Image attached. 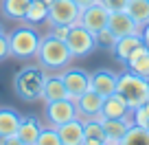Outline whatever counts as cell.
Here are the masks:
<instances>
[{
	"label": "cell",
	"instance_id": "obj_37",
	"mask_svg": "<svg viewBox=\"0 0 149 145\" xmlns=\"http://www.w3.org/2000/svg\"><path fill=\"white\" fill-rule=\"evenodd\" d=\"M5 139H7V136H2V134H0V145H5Z\"/></svg>",
	"mask_w": 149,
	"mask_h": 145
},
{
	"label": "cell",
	"instance_id": "obj_19",
	"mask_svg": "<svg viewBox=\"0 0 149 145\" xmlns=\"http://www.w3.org/2000/svg\"><path fill=\"white\" fill-rule=\"evenodd\" d=\"M42 99L46 103L59 101V99H70L68 90H66V86H64L59 75H51V77L46 75V81H44V88H42Z\"/></svg>",
	"mask_w": 149,
	"mask_h": 145
},
{
	"label": "cell",
	"instance_id": "obj_35",
	"mask_svg": "<svg viewBox=\"0 0 149 145\" xmlns=\"http://www.w3.org/2000/svg\"><path fill=\"white\" fill-rule=\"evenodd\" d=\"M140 33H143V44L147 46V51H149V33L147 31H140Z\"/></svg>",
	"mask_w": 149,
	"mask_h": 145
},
{
	"label": "cell",
	"instance_id": "obj_9",
	"mask_svg": "<svg viewBox=\"0 0 149 145\" xmlns=\"http://www.w3.org/2000/svg\"><path fill=\"white\" fill-rule=\"evenodd\" d=\"M107 20H110V11H107L101 2L90 5L88 9H84L81 15H79V24L84 29H88L90 33H94V35H97L99 31H103V29H107Z\"/></svg>",
	"mask_w": 149,
	"mask_h": 145
},
{
	"label": "cell",
	"instance_id": "obj_30",
	"mask_svg": "<svg viewBox=\"0 0 149 145\" xmlns=\"http://www.w3.org/2000/svg\"><path fill=\"white\" fill-rule=\"evenodd\" d=\"M107 11H125L130 0H99Z\"/></svg>",
	"mask_w": 149,
	"mask_h": 145
},
{
	"label": "cell",
	"instance_id": "obj_3",
	"mask_svg": "<svg viewBox=\"0 0 149 145\" xmlns=\"http://www.w3.org/2000/svg\"><path fill=\"white\" fill-rule=\"evenodd\" d=\"M116 92L125 99V103L134 110L138 106H145L149 101V79L138 77L130 70L118 75V84H116Z\"/></svg>",
	"mask_w": 149,
	"mask_h": 145
},
{
	"label": "cell",
	"instance_id": "obj_8",
	"mask_svg": "<svg viewBox=\"0 0 149 145\" xmlns=\"http://www.w3.org/2000/svg\"><path fill=\"white\" fill-rule=\"evenodd\" d=\"M61 81H64L66 90H68L70 99H79L86 90L90 88V73H86L84 68H74V66H66L61 73Z\"/></svg>",
	"mask_w": 149,
	"mask_h": 145
},
{
	"label": "cell",
	"instance_id": "obj_31",
	"mask_svg": "<svg viewBox=\"0 0 149 145\" xmlns=\"http://www.w3.org/2000/svg\"><path fill=\"white\" fill-rule=\"evenodd\" d=\"M7 57H11V51H9V38H7V33H0V62H5Z\"/></svg>",
	"mask_w": 149,
	"mask_h": 145
},
{
	"label": "cell",
	"instance_id": "obj_27",
	"mask_svg": "<svg viewBox=\"0 0 149 145\" xmlns=\"http://www.w3.org/2000/svg\"><path fill=\"white\" fill-rule=\"evenodd\" d=\"M94 38H97V46L107 48V51H112V48H114V44H116V40H118L116 35L110 31V29H103V31H99Z\"/></svg>",
	"mask_w": 149,
	"mask_h": 145
},
{
	"label": "cell",
	"instance_id": "obj_14",
	"mask_svg": "<svg viewBox=\"0 0 149 145\" xmlns=\"http://www.w3.org/2000/svg\"><path fill=\"white\" fill-rule=\"evenodd\" d=\"M101 117L103 119H125V117H132V108L125 103V99L118 92H114L103 99Z\"/></svg>",
	"mask_w": 149,
	"mask_h": 145
},
{
	"label": "cell",
	"instance_id": "obj_12",
	"mask_svg": "<svg viewBox=\"0 0 149 145\" xmlns=\"http://www.w3.org/2000/svg\"><path fill=\"white\" fill-rule=\"evenodd\" d=\"M107 29H110L116 38L123 35H132V33H140V27L134 22L127 11H110V20H107Z\"/></svg>",
	"mask_w": 149,
	"mask_h": 145
},
{
	"label": "cell",
	"instance_id": "obj_20",
	"mask_svg": "<svg viewBox=\"0 0 149 145\" xmlns=\"http://www.w3.org/2000/svg\"><path fill=\"white\" fill-rule=\"evenodd\" d=\"M20 121H22V117L13 108H0V134L2 136H13L18 132Z\"/></svg>",
	"mask_w": 149,
	"mask_h": 145
},
{
	"label": "cell",
	"instance_id": "obj_4",
	"mask_svg": "<svg viewBox=\"0 0 149 145\" xmlns=\"http://www.w3.org/2000/svg\"><path fill=\"white\" fill-rule=\"evenodd\" d=\"M9 38V51L11 57H18V60H31L37 55V48H40V35H37L35 29L31 27H18L11 33H7Z\"/></svg>",
	"mask_w": 149,
	"mask_h": 145
},
{
	"label": "cell",
	"instance_id": "obj_26",
	"mask_svg": "<svg viewBox=\"0 0 149 145\" xmlns=\"http://www.w3.org/2000/svg\"><path fill=\"white\" fill-rule=\"evenodd\" d=\"M132 121H134V125H140V127H147L149 130V103L132 110Z\"/></svg>",
	"mask_w": 149,
	"mask_h": 145
},
{
	"label": "cell",
	"instance_id": "obj_15",
	"mask_svg": "<svg viewBox=\"0 0 149 145\" xmlns=\"http://www.w3.org/2000/svg\"><path fill=\"white\" fill-rule=\"evenodd\" d=\"M55 130L61 139V145H81L84 143V121L81 119H72L68 123H61Z\"/></svg>",
	"mask_w": 149,
	"mask_h": 145
},
{
	"label": "cell",
	"instance_id": "obj_6",
	"mask_svg": "<svg viewBox=\"0 0 149 145\" xmlns=\"http://www.w3.org/2000/svg\"><path fill=\"white\" fill-rule=\"evenodd\" d=\"M81 9L74 5V0H55L48 5V24H79Z\"/></svg>",
	"mask_w": 149,
	"mask_h": 145
},
{
	"label": "cell",
	"instance_id": "obj_5",
	"mask_svg": "<svg viewBox=\"0 0 149 145\" xmlns=\"http://www.w3.org/2000/svg\"><path fill=\"white\" fill-rule=\"evenodd\" d=\"M66 46L70 48L72 57H86L97 48V38H94V33H90L81 24H74V27H70V33L66 38Z\"/></svg>",
	"mask_w": 149,
	"mask_h": 145
},
{
	"label": "cell",
	"instance_id": "obj_21",
	"mask_svg": "<svg viewBox=\"0 0 149 145\" xmlns=\"http://www.w3.org/2000/svg\"><path fill=\"white\" fill-rule=\"evenodd\" d=\"M125 11L134 18V22L138 24L140 29H143L145 24H149V0H130Z\"/></svg>",
	"mask_w": 149,
	"mask_h": 145
},
{
	"label": "cell",
	"instance_id": "obj_25",
	"mask_svg": "<svg viewBox=\"0 0 149 145\" xmlns=\"http://www.w3.org/2000/svg\"><path fill=\"white\" fill-rule=\"evenodd\" d=\"M84 139H90V141H105V132H103V125H101V119H86L84 121Z\"/></svg>",
	"mask_w": 149,
	"mask_h": 145
},
{
	"label": "cell",
	"instance_id": "obj_24",
	"mask_svg": "<svg viewBox=\"0 0 149 145\" xmlns=\"http://www.w3.org/2000/svg\"><path fill=\"white\" fill-rule=\"evenodd\" d=\"M118 145H149V130L140 125H132Z\"/></svg>",
	"mask_w": 149,
	"mask_h": 145
},
{
	"label": "cell",
	"instance_id": "obj_41",
	"mask_svg": "<svg viewBox=\"0 0 149 145\" xmlns=\"http://www.w3.org/2000/svg\"><path fill=\"white\" fill-rule=\"evenodd\" d=\"M147 103H149V101H147Z\"/></svg>",
	"mask_w": 149,
	"mask_h": 145
},
{
	"label": "cell",
	"instance_id": "obj_34",
	"mask_svg": "<svg viewBox=\"0 0 149 145\" xmlns=\"http://www.w3.org/2000/svg\"><path fill=\"white\" fill-rule=\"evenodd\" d=\"M81 145H107V143H103V141H90V139H84V143Z\"/></svg>",
	"mask_w": 149,
	"mask_h": 145
},
{
	"label": "cell",
	"instance_id": "obj_36",
	"mask_svg": "<svg viewBox=\"0 0 149 145\" xmlns=\"http://www.w3.org/2000/svg\"><path fill=\"white\" fill-rule=\"evenodd\" d=\"M44 5H53V2H55V0H42Z\"/></svg>",
	"mask_w": 149,
	"mask_h": 145
},
{
	"label": "cell",
	"instance_id": "obj_1",
	"mask_svg": "<svg viewBox=\"0 0 149 145\" xmlns=\"http://www.w3.org/2000/svg\"><path fill=\"white\" fill-rule=\"evenodd\" d=\"M35 57H37V64L44 70H64L74 60L64 40H57L53 35H46V38L40 40V48H37Z\"/></svg>",
	"mask_w": 149,
	"mask_h": 145
},
{
	"label": "cell",
	"instance_id": "obj_22",
	"mask_svg": "<svg viewBox=\"0 0 149 145\" xmlns=\"http://www.w3.org/2000/svg\"><path fill=\"white\" fill-rule=\"evenodd\" d=\"M29 5H31V0H2V13L9 20L22 22L24 15H26Z\"/></svg>",
	"mask_w": 149,
	"mask_h": 145
},
{
	"label": "cell",
	"instance_id": "obj_18",
	"mask_svg": "<svg viewBox=\"0 0 149 145\" xmlns=\"http://www.w3.org/2000/svg\"><path fill=\"white\" fill-rule=\"evenodd\" d=\"M125 66H127L130 73L149 79V51H147V46L143 44V46L136 48V51L130 55V60L125 62Z\"/></svg>",
	"mask_w": 149,
	"mask_h": 145
},
{
	"label": "cell",
	"instance_id": "obj_13",
	"mask_svg": "<svg viewBox=\"0 0 149 145\" xmlns=\"http://www.w3.org/2000/svg\"><path fill=\"white\" fill-rule=\"evenodd\" d=\"M101 125H103L107 143L118 145L121 139L127 134V130L134 125V121H132V117H125V119H101Z\"/></svg>",
	"mask_w": 149,
	"mask_h": 145
},
{
	"label": "cell",
	"instance_id": "obj_32",
	"mask_svg": "<svg viewBox=\"0 0 149 145\" xmlns=\"http://www.w3.org/2000/svg\"><path fill=\"white\" fill-rule=\"evenodd\" d=\"M94 2H99V0H74V5L79 7L81 11H84V9H88V7H90V5H94Z\"/></svg>",
	"mask_w": 149,
	"mask_h": 145
},
{
	"label": "cell",
	"instance_id": "obj_7",
	"mask_svg": "<svg viewBox=\"0 0 149 145\" xmlns=\"http://www.w3.org/2000/svg\"><path fill=\"white\" fill-rule=\"evenodd\" d=\"M46 119L53 127L68 123L72 119H79V110H77L74 99H59V101L46 103Z\"/></svg>",
	"mask_w": 149,
	"mask_h": 145
},
{
	"label": "cell",
	"instance_id": "obj_16",
	"mask_svg": "<svg viewBox=\"0 0 149 145\" xmlns=\"http://www.w3.org/2000/svg\"><path fill=\"white\" fill-rule=\"evenodd\" d=\"M138 46H143V33H132V35H123V38H118L112 51H114V55H116L118 62L125 64V62L130 60V55Z\"/></svg>",
	"mask_w": 149,
	"mask_h": 145
},
{
	"label": "cell",
	"instance_id": "obj_11",
	"mask_svg": "<svg viewBox=\"0 0 149 145\" xmlns=\"http://www.w3.org/2000/svg\"><path fill=\"white\" fill-rule=\"evenodd\" d=\"M116 84H118V75L107 68H99L94 73H90V90L99 92L101 97L114 95L116 92Z\"/></svg>",
	"mask_w": 149,
	"mask_h": 145
},
{
	"label": "cell",
	"instance_id": "obj_38",
	"mask_svg": "<svg viewBox=\"0 0 149 145\" xmlns=\"http://www.w3.org/2000/svg\"><path fill=\"white\" fill-rule=\"evenodd\" d=\"M140 31H147V33H149V24H145V27L140 29Z\"/></svg>",
	"mask_w": 149,
	"mask_h": 145
},
{
	"label": "cell",
	"instance_id": "obj_40",
	"mask_svg": "<svg viewBox=\"0 0 149 145\" xmlns=\"http://www.w3.org/2000/svg\"><path fill=\"white\" fill-rule=\"evenodd\" d=\"M107 145H110V143H107Z\"/></svg>",
	"mask_w": 149,
	"mask_h": 145
},
{
	"label": "cell",
	"instance_id": "obj_2",
	"mask_svg": "<svg viewBox=\"0 0 149 145\" xmlns=\"http://www.w3.org/2000/svg\"><path fill=\"white\" fill-rule=\"evenodd\" d=\"M46 81V70L42 66H24L13 77V88L22 101H37L42 99V88Z\"/></svg>",
	"mask_w": 149,
	"mask_h": 145
},
{
	"label": "cell",
	"instance_id": "obj_33",
	"mask_svg": "<svg viewBox=\"0 0 149 145\" xmlns=\"http://www.w3.org/2000/svg\"><path fill=\"white\" fill-rule=\"evenodd\" d=\"M5 145H24V143L13 134V136H7V139H5Z\"/></svg>",
	"mask_w": 149,
	"mask_h": 145
},
{
	"label": "cell",
	"instance_id": "obj_39",
	"mask_svg": "<svg viewBox=\"0 0 149 145\" xmlns=\"http://www.w3.org/2000/svg\"><path fill=\"white\" fill-rule=\"evenodd\" d=\"M0 33H5V31H2V27H0Z\"/></svg>",
	"mask_w": 149,
	"mask_h": 145
},
{
	"label": "cell",
	"instance_id": "obj_10",
	"mask_svg": "<svg viewBox=\"0 0 149 145\" xmlns=\"http://www.w3.org/2000/svg\"><path fill=\"white\" fill-rule=\"evenodd\" d=\"M103 99H105V97H101L99 92H94V90H90V88L86 90L79 99H74L81 121H86V119H103V117H101Z\"/></svg>",
	"mask_w": 149,
	"mask_h": 145
},
{
	"label": "cell",
	"instance_id": "obj_23",
	"mask_svg": "<svg viewBox=\"0 0 149 145\" xmlns=\"http://www.w3.org/2000/svg\"><path fill=\"white\" fill-rule=\"evenodd\" d=\"M46 20H48V5H44L42 0H31L26 15H24V22L40 24V22H46Z\"/></svg>",
	"mask_w": 149,
	"mask_h": 145
},
{
	"label": "cell",
	"instance_id": "obj_28",
	"mask_svg": "<svg viewBox=\"0 0 149 145\" xmlns=\"http://www.w3.org/2000/svg\"><path fill=\"white\" fill-rule=\"evenodd\" d=\"M35 145H61V139H59V134H57V130L51 125V130H48V127L42 130V134H40V139H37Z\"/></svg>",
	"mask_w": 149,
	"mask_h": 145
},
{
	"label": "cell",
	"instance_id": "obj_29",
	"mask_svg": "<svg viewBox=\"0 0 149 145\" xmlns=\"http://www.w3.org/2000/svg\"><path fill=\"white\" fill-rule=\"evenodd\" d=\"M68 33H70V24H51V31H48V35H53V38L64 40V42H66Z\"/></svg>",
	"mask_w": 149,
	"mask_h": 145
},
{
	"label": "cell",
	"instance_id": "obj_17",
	"mask_svg": "<svg viewBox=\"0 0 149 145\" xmlns=\"http://www.w3.org/2000/svg\"><path fill=\"white\" fill-rule=\"evenodd\" d=\"M42 130L44 127L40 125V121H37L35 117H22L15 136H18L24 145H35L37 139H40V134H42Z\"/></svg>",
	"mask_w": 149,
	"mask_h": 145
}]
</instances>
